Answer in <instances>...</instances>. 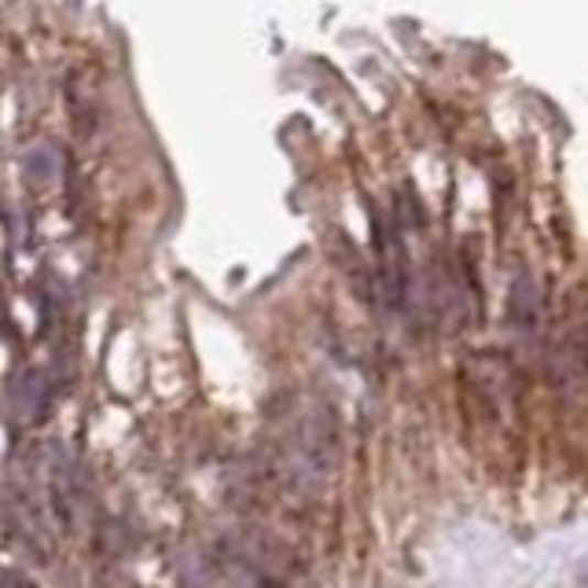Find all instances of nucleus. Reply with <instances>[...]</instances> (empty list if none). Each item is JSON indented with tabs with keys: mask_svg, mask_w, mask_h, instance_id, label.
Instances as JSON below:
<instances>
[{
	"mask_svg": "<svg viewBox=\"0 0 588 588\" xmlns=\"http://www.w3.org/2000/svg\"><path fill=\"white\" fill-rule=\"evenodd\" d=\"M375 261H379V287L383 298L394 309L405 306L409 294V254H405V239H401L398 225H375Z\"/></svg>",
	"mask_w": 588,
	"mask_h": 588,
	"instance_id": "f257e3e1",
	"label": "nucleus"
},
{
	"mask_svg": "<svg viewBox=\"0 0 588 588\" xmlns=\"http://www.w3.org/2000/svg\"><path fill=\"white\" fill-rule=\"evenodd\" d=\"M511 320H515L519 331H533L541 320V294L530 272H522L515 287H511Z\"/></svg>",
	"mask_w": 588,
	"mask_h": 588,
	"instance_id": "f03ea898",
	"label": "nucleus"
}]
</instances>
